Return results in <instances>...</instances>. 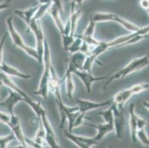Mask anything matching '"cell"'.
<instances>
[{"label":"cell","mask_w":149,"mask_h":148,"mask_svg":"<svg viewBox=\"0 0 149 148\" xmlns=\"http://www.w3.org/2000/svg\"><path fill=\"white\" fill-rule=\"evenodd\" d=\"M96 24L92 20H89V24H88L87 28L84 31L83 34L81 36L82 40L85 41V42L87 43L90 47H95L97 44L100 43L99 41H97L95 38L93 37L94 33H95V28H96Z\"/></svg>","instance_id":"obj_15"},{"label":"cell","mask_w":149,"mask_h":148,"mask_svg":"<svg viewBox=\"0 0 149 148\" xmlns=\"http://www.w3.org/2000/svg\"><path fill=\"white\" fill-rule=\"evenodd\" d=\"M115 22H117L123 26L125 29H126L127 31H130L131 33L132 32H136V31H138L140 30L141 28H139V26L136 25L135 24L132 23L131 22L128 21V20L125 19L123 18L121 16H118V15L114 14L113 18V21Z\"/></svg>","instance_id":"obj_23"},{"label":"cell","mask_w":149,"mask_h":148,"mask_svg":"<svg viewBox=\"0 0 149 148\" xmlns=\"http://www.w3.org/2000/svg\"><path fill=\"white\" fill-rule=\"evenodd\" d=\"M128 113H129V123L130 132H131V138L133 142L136 143V131H137V123H136V113H135V105L134 103H131L128 108Z\"/></svg>","instance_id":"obj_16"},{"label":"cell","mask_w":149,"mask_h":148,"mask_svg":"<svg viewBox=\"0 0 149 148\" xmlns=\"http://www.w3.org/2000/svg\"><path fill=\"white\" fill-rule=\"evenodd\" d=\"M7 36H8V33H5L2 37V39H1V40H0V65H2V63L3 62L4 45L5 44Z\"/></svg>","instance_id":"obj_31"},{"label":"cell","mask_w":149,"mask_h":148,"mask_svg":"<svg viewBox=\"0 0 149 148\" xmlns=\"http://www.w3.org/2000/svg\"><path fill=\"white\" fill-rule=\"evenodd\" d=\"M148 83L143 82V83H139L135 85H133L132 87L128 88V89L120 90V92L116 93L113 98H111L112 103L116 104V105L123 106L134 95L139 94L142 92L146 91V90H148Z\"/></svg>","instance_id":"obj_5"},{"label":"cell","mask_w":149,"mask_h":148,"mask_svg":"<svg viewBox=\"0 0 149 148\" xmlns=\"http://www.w3.org/2000/svg\"><path fill=\"white\" fill-rule=\"evenodd\" d=\"M6 24L7 28H8V33L10 34L11 40L13 42V44L16 47H19V48L22 49L24 52L26 53L29 56L32 57L33 59H36L38 62H39V56H38L37 51H36V48L31 47L28 46V44H25V42L23 40L22 37L21 35L19 33L18 31L16 30L14 25H13V17L10 16L6 19Z\"/></svg>","instance_id":"obj_4"},{"label":"cell","mask_w":149,"mask_h":148,"mask_svg":"<svg viewBox=\"0 0 149 148\" xmlns=\"http://www.w3.org/2000/svg\"><path fill=\"white\" fill-rule=\"evenodd\" d=\"M16 139L14 134L11 133L6 136H0V148H6L10 142H13Z\"/></svg>","instance_id":"obj_28"},{"label":"cell","mask_w":149,"mask_h":148,"mask_svg":"<svg viewBox=\"0 0 149 148\" xmlns=\"http://www.w3.org/2000/svg\"><path fill=\"white\" fill-rule=\"evenodd\" d=\"M139 5L144 10H148L149 0H139Z\"/></svg>","instance_id":"obj_35"},{"label":"cell","mask_w":149,"mask_h":148,"mask_svg":"<svg viewBox=\"0 0 149 148\" xmlns=\"http://www.w3.org/2000/svg\"><path fill=\"white\" fill-rule=\"evenodd\" d=\"M85 124L93 127L97 130V133L93 138L97 141L98 143H100L108 133L113 132L114 131V127H113V122H105L104 124H93L91 123H85Z\"/></svg>","instance_id":"obj_13"},{"label":"cell","mask_w":149,"mask_h":148,"mask_svg":"<svg viewBox=\"0 0 149 148\" xmlns=\"http://www.w3.org/2000/svg\"><path fill=\"white\" fill-rule=\"evenodd\" d=\"M63 135L68 140L74 142L79 148H91L98 145V142L93 138L75 135L72 132H69L68 130H63Z\"/></svg>","instance_id":"obj_9"},{"label":"cell","mask_w":149,"mask_h":148,"mask_svg":"<svg viewBox=\"0 0 149 148\" xmlns=\"http://www.w3.org/2000/svg\"><path fill=\"white\" fill-rule=\"evenodd\" d=\"M86 57H87V55L85 54L81 51H77L72 54L70 61L68 64L72 67L73 71L74 70H82Z\"/></svg>","instance_id":"obj_18"},{"label":"cell","mask_w":149,"mask_h":148,"mask_svg":"<svg viewBox=\"0 0 149 148\" xmlns=\"http://www.w3.org/2000/svg\"><path fill=\"white\" fill-rule=\"evenodd\" d=\"M38 7H39V5L28 8L25 10H15L13 13L17 16H18L19 17H20L22 19H23V21H25V23L27 24V26H28L31 22V20L33 19L35 13H36L38 9Z\"/></svg>","instance_id":"obj_22"},{"label":"cell","mask_w":149,"mask_h":148,"mask_svg":"<svg viewBox=\"0 0 149 148\" xmlns=\"http://www.w3.org/2000/svg\"><path fill=\"white\" fill-rule=\"evenodd\" d=\"M77 5L74 2H70V13L68 19L70 22V36H74L77 30V26L79 19L82 15L80 9H77Z\"/></svg>","instance_id":"obj_14"},{"label":"cell","mask_w":149,"mask_h":148,"mask_svg":"<svg viewBox=\"0 0 149 148\" xmlns=\"http://www.w3.org/2000/svg\"><path fill=\"white\" fill-rule=\"evenodd\" d=\"M28 30H31L34 34L36 41V50L39 56V64L42 62L43 52H44V42L45 40L44 32L42 28L40 20H31L28 25Z\"/></svg>","instance_id":"obj_6"},{"label":"cell","mask_w":149,"mask_h":148,"mask_svg":"<svg viewBox=\"0 0 149 148\" xmlns=\"http://www.w3.org/2000/svg\"><path fill=\"white\" fill-rule=\"evenodd\" d=\"M0 78H1V80H2V85H5V87H7L8 89L14 90V91L17 92V93H19V94H21L23 97H25V99L26 98L29 97V96H28L25 91H23L22 90L20 89V88L15 84L14 81L12 80L11 76H9L6 75L5 73H4L3 72H2L1 70H0Z\"/></svg>","instance_id":"obj_19"},{"label":"cell","mask_w":149,"mask_h":148,"mask_svg":"<svg viewBox=\"0 0 149 148\" xmlns=\"http://www.w3.org/2000/svg\"><path fill=\"white\" fill-rule=\"evenodd\" d=\"M73 74H75L82 81L88 93H91L92 85L93 83L102 80H107L108 78L107 76H94L92 73L84 70H74L73 71Z\"/></svg>","instance_id":"obj_8"},{"label":"cell","mask_w":149,"mask_h":148,"mask_svg":"<svg viewBox=\"0 0 149 148\" xmlns=\"http://www.w3.org/2000/svg\"><path fill=\"white\" fill-rule=\"evenodd\" d=\"M136 138L139 139L140 141V142L143 145H144L145 146L148 147L149 146V138L148 136L147 133L146 132V130L145 128L139 129L136 131Z\"/></svg>","instance_id":"obj_27"},{"label":"cell","mask_w":149,"mask_h":148,"mask_svg":"<svg viewBox=\"0 0 149 148\" xmlns=\"http://www.w3.org/2000/svg\"><path fill=\"white\" fill-rule=\"evenodd\" d=\"M51 4H45V5H39L37 10L35 13L33 20H41L43 16L48 13V8Z\"/></svg>","instance_id":"obj_26"},{"label":"cell","mask_w":149,"mask_h":148,"mask_svg":"<svg viewBox=\"0 0 149 148\" xmlns=\"http://www.w3.org/2000/svg\"><path fill=\"white\" fill-rule=\"evenodd\" d=\"M85 114H86L85 113H80L78 115V116L76 118L75 121H74V124H73V130H74V128H76V127H79V126L82 125L84 123V120H85V119H89V118L86 117V116H85Z\"/></svg>","instance_id":"obj_29"},{"label":"cell","mask_w":149,"mask_h":148,"mask_svg":"<svg viewBox=\"0 0 149 148\" xmlns=\"http://www.w3.org/2000/svg\"><path fill=\"white\" fill-rule=\"evenodd\" d=\"M48 13L51 16L53 21L54 22V24H56V26L57 27V29L59 30L60 33H62L63 30H64L65 23L62 21V17H61L62 14H61L59 9L55 5L51 4L49 8H48V13Z\"/></svg>","instance_id":"obj_21"},{"label":"cell","mask_w":149,"mask_h":148,"mask_svg":"<svg viewBox=\"0 0 149 148\" xmlns=\"http://www.w3.org/2000/svg\"><path fill=\"white\" fill-rule=\"evenodd\" d=\"M136 123H137V130L145 128L146 125L147 124V122H146V119L142 117H139L138 115H136Z\"/></svg>","instance_id":"obj_33"},{"label":"cell","mask_w":149,"mask_h":148,"mask_svg":"<svg viewBox=\"0 0 149 148\" xmlns=\"http://www.w3.org/2000/svg\"><path fill=\"white\" fill-rule=\"evenodd\" d=\"M8 127L12 130V133L14 134L16 139L19 142L22 147H28L25 142V136L24 135L23 131L22 130L21 124H20L19 118L15 114L10 115V121Z\"/></svg>","instance_id":"obj_10"},{"label":"cell","mask_w":149,"mask_h":148,"mask_svg":"<svg viewBox=\"0 0 149 148\" xmlns=\"http://www.w3.org/2000/svg\"><path fill=\"white\" fill-rule=\"evenodd\" d=\"M12 1H13V0H12Z\"/></svg>","instance_id":"obj_39"},{"label":"cell","mask_w":149,"mask_h":148,"mask_svg":"<svg viewBox=\"0 0 149 148\" xmlns=\"http://www.w3.org/2000/svg\"><path fill=\"white\" fill-rule=\"evenodd\" d=\"M51 1L53 5H55L59 9L61 14H63L64 13V6H63L62 0H51Z\"/></svg>","instance_id":"obj_32"},{"label":"cell","mask_w":149,"mask_h":148,"mask_svg":"<svg viewBox=\"0 0 149 148\" xmlns=\"http://www.w3.org/2000/svg\"><path fill=\"white\" fill-rule=\"evenodd\" d=\"M76 102H77V106L79 108V111L81 113H86L87 112L92 110H97L100 108L111 105L112 99H111L108 100L106 101H103V102H94V101L78 99L76 100Z\"/></svg>","instance_id":"obj_12"},{"label":"cell","mask_w":149,"mask_h":148,"mask_svg":"<svg viewBox=\"0 0 149 148\" xmlns=\"http://www.w3.org/2000/svg\"><path fill=\"white\" fill-rule=\"evenodd\" d=\"M10 121V115L6 113L0 111V122L5 125L8 126L9 123Z\"/></svg>","instance_id":"obj_30"},{"label":"cell","mask_w":149,"mask_h":148,"mask_svg":"<svg viewBox=\"0 0 149 148\" xmlns=\"http://www.w3.org/2000/svg\"><path fill=\"white\" fill-rule=\"evenodd\" d=\"M2 80H1V78H0V88H1V87L2 86Z\"/></svg>","instance_id":"obj_38"},{"label":"cell","mask_w":149,"mask_h":148,"mask_svg":"<svg viewBox=\"0 0 149 148\" xmlns=\"http://www.w3.org/2000/svg\"><path fill=\"white\" fill-rule=\"evenodd\" d=\"M148 65V55H145L143 56L139 57L136 59L131 60L126 66H125L122 69L119 70L118 71L115 72L111 75V76L108 78L106 82L105 83L103 87V90H105L108 85L111 83L112 81L115 80L123 79L125 78L127 76L131 74L132 73L138 71L141 69L145 68Z\"/></svg>","instance_id":"obj_3"},{"label":"cell","mask_w":149,"mask_h":148,"mask_svg":"<svg viewBox=\"0 0 149 148\" xmlns=\"http://www.w3.org/2000/svg\"><path fill=\"white\" fill-rule=\"evenodd\" d=\"M113 110V122L114 132L119 139H123L125 133V113L123 106L111 104Z\"/></svg>","instance_id":"obj_7"},{"label":"cell","mask_w":149,"mask_h":148,"mask_svg":"<svg viewBox=\"0 0 149 148\" xmlns=\"http://www.w3.org/2000/svg\"><path fill=\"white\" fill-rule=\"evenodd\" d=\"M9 94L8 96L3 101L0 102V106L6 108L8 110L10 115L14 114V108L18 103L25 101V97H23L21 94L17 92L8 89Z\"/></svg>","instance_id":"obj_11"},{"label":"cell","mask_w":149,"mask_h":148,"mask_svg":"<svg viewBox=\"0 0 149 148\" xmlns=\"http://www.w3.org/2000/svg\"><path fill=\"white\" fill-rule=\"evenodd\" d=\"M82 42H83V40H82L81 36L75 35L74 42H72V44H70V47L68 48L67 51H69L70 54H74V53L77 52V51H80L81 46H82Z\"/></svg>","instance_id":"obj_25"},{"label":"cell","mask_w":149,"mask_h":148,"mask_svg":"<svg viewBox=\"0 0 149 148\" xmlns=\"http://www.w3.org/2000/svg\"><path fill=\"white\" fill-rule=\"evenodd\" d=\"M39 5H45V4H52L51 0H38Z\"/></svg>","instance_id":"obj_36"},{"label":"cell","mask_w":149,"mask_h":148,"mask_svg":"<svg viewBox=\"0 0 149 148\" xmlns=\"http://www.w3.org/2000/svg\"><path fill=\"white\" fill-rule=\"evenodd\" d=\"M12 0H7L6 2L0 3V11L4 10H7L10 7Z\"/></svg>","instance_id":"obj_34"},{"label":"cell","mask_w":149,"mask_h":148,"mask_svg":"<svg viewBox=\"0 0 149 148\" xmlns=\"http://www.w3.org/2000/svg\"><path fill=\"white\" fill-rule=\"evenodd\" d=\"M0 70L9 76L18 77V78L22 79H28L31 78V75L28 73H22L16 67L10 66L5 62H2V65H0Z\"/></svg>","instance_id":"obj_17"},{"label":"cell","mask_w":149,"mask_h":148,"mask_svg":"<svg viewBox=\"0 0 149 148\" xmlns=\"http://www.w3.org/2000/svg\"><path fill=\"white\" fill-rule=\"evenodd\" d=\"M43 71L42 77L40 79V84L37 90L34 92V94L41 96L43 99L48 98L49 93V80L51 75V68L52 66L51 60V48L48 41L45 39L44 42V52H43L42 62Z\"/></svg>","instance_id":"obj_2"},{"label":"cell","mask_w":149,"mask_h":148,"mask_svg":"<svg viewBox=\"0 0 149 148\" xmlns=\"http://www.w3.org/2000/svg\"><path fill=\"white\" fill-rule=\"evenodd\" d=\"M143 105H146V109L148 110V101H144V102H143Z\"/></svg>","instance_id":"obj_37"},{"label":"cell","mask_w":149,"mask_h":148,"mask_svg":"<svg viewBox=\"0 0 149 148\" xmlns=\"http://www.w3.org/2000/svg\"><path fill=\"white\" fill-rule=\"evenodd\" d=\"M72 74V70L67 65L65 74L64 79H63L62 81H64L65 82L66 92H67V96L69 99H73L74 90H75V84H74V81L73 80Z\"/></svg>","instance_id":"obj_20"},{"label":"cell","mask_w":149,"mask_h":148,"mask_svg":"<svg viewBox=\"0 0 149 148\" xmlns=\"http://www.w3.org/2000/svg\"><path fill=\"white\" fill-rule=\"evenodd\" d=\"M24 101L26 102L32 108L33 112L36 113L37 119L41 121L43 127L45 129V141L48 144V146L51 148L61 147L59 142H58L57 137H56V133L54 132V128L51 125V122L48 120L47 112L43 108L40 101L36 102V101H33L30 96L28 98H26Z\"/></svg>","instance_id":"obj_1"},{"label":"cell","mask_w":149,"mask_h":148,"mask_svg":"<svg viewBox=\"0 0 149 148\" xmlns=\"http://www.w3.org/2000/svg\"><path fill=\"white\" fill-rule=\"evenodd\" d=\"M114 13L108 12H96L91 14L90 19L95 23L105 22L113 21Z\"/></svg>","instance_id":"obj_24"}]
</instances>
